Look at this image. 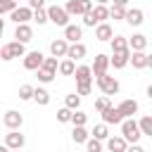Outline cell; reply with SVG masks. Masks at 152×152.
I'll use <instances>...</instances> for the list:
<instances>
[{"label": "cell", "instance_id": "cb8c5ba5", "mask_svg": "<svg viewBox=\"0 0 152 152\" xmlns=\"http://www.w3.org/2000/svg\"><path fill=\"white\" fill-rule=\"evenodd\" d=\"M90 14H93L95 24H102V21L109 19V7H107V5H95V7L90 10Z\"/></svg>", "mask_w": 152, "mask_h": 152}, {"label": "cell", "instance_id": "7dc6e473", "mask_svg": "<svg viewBox=\"0 0 152 152\" xmlns=\"http://www.w3.org/2000/svg\"><path fill=\"white\" fill-rule=\"evenodd\" d=\"M0 31H5V19L0 17Z\"/></svg>", "mask_w": 152, "mask_h": 152}, {"label": "cell", "instance_id": "3957f363", "mask_svg": "<svg viewBox=\"0 0 152 152\" xmlns=\"http://www.w3.org/2000/svg\"><path fill=\"white\" fill-rule=\"evenodd\" d=\"M45 14H48V21H52L55 26H66L69 24V14L64 12V7H59V5H50L48 10H45Z\"/></svg>", "mask_w": 152, "mask_h": 152}, {"label": "cell", "instance_id": "8992f818", "mask_svg": "<svg viewBox=\"0 0 152 152\" xmlns=\"http://www.w3.org/2000/svg\"><path fill=\"white\" fill-rule=\"evenodd\" d=\"M43 59H45V55H43L40 50L26 52V55H24V69H26V71H36V69H40Z\"/></svg>", "mask_w": 152, "mask_h": 152}, {"label": "cell", "instance_id": "d590c367", "mask_svg": "<svg viewBox=\"0 0 152 152\" xmlns=\"http://www.w3.org/2000/svg\"><path fill=\"white\" fill-rule=\"evenodd\" d=\"M107 107H112V102H109V97H107V95H100V97L95 100V112H100V114H102V112H104Z\"/></svg>", "mask_w": 152, "mask_h": 152}, {"label": "cell", "instance_id": "2e32d148", "mask_svg": "<svg viewBox=\"0 0 152 152\" xmlns=\"http://www.w3.org/2000/svg\"><path fill=\"white\" fill-rule=\"evenodd\" d=\"M86 52H88V48H86L83 43H69V48H66V59H71V62L83 59Z\"/></svg>", "mask_w": 152, "mask_h": 152}, {"label": "cell", "instance_id": "83f0119b", "mask_svg": "<svg viewBox=\"0 0 152 152\" xmlns=\"http://www.w3.org/2000/svg\"><path fill=\"white\" fill-rule=\"evenodd\" d=\"M33 100H36L40 107H45V104H50V93H48L45 88H33Z\"/></svg>", "mask_w": 152, "mask_h": 152}, {"label": "cell", "instance_id": "52a82bcc", "mask_svg": "<svg viewBox=\"0 0 152 152\" xmlns=\"http://www.w3.org/2000/svg\"><path fill=\"white\" fill-rule=\"evenodd\" d=\"M2 124H5L10 131H19V128H21V124H24V114H21V112H17V109H10V112H5Z\"/></svg>", "mask_w": 152, "mask_h": 152}, {"label": "cell", "instance_id": "b9f144b4", "mask_svg": "<svg viewBox=\"0 0 152 152\" xmlns=\"http://www.w3.org/2000/svg\"><path fill=\"white\" fill-rule=\"evenodd\" d=\"M57 121H59V124H69V121H71V109L62 107V109L57 112Z\"/></svg>", "mask_w": 152, "mask_h": 152}, {"label": "cell", "instance_id": "7402d4cb", "mask_svg": "<svg viewBox=\"0 0 152 152\" xmlns=\"http://www.w3.org/2000/svg\"><path fill=\"white\" fill-rule=\"evenodd\" d=\"M66 48H69V43L64 38H57L50 43V55L52 57H66Z\"/></svg>", "mask_w": 152, "mask_h": 152}, {"label": "cell", "instance_id": "f35d334b", "mask_svg": "<svg viewBox=\"0 0 152 152\" xmlns=\"http://www.w3.org/2000/svg\"><path fill=\"white\" fill-rule=\"evenodd\" d=\"M38 26H43V24H48V14H45V10H33V17H31Z\"/></svg>", "mask_w": 152, "mask_h": 152}, {"label": "cell", "instance_id": "44dd1931", "mask_svg": "<svg viewBox=\"0 0 152 152\" xmlns=\"http://www.w3.org/2000/svg\"><path fill=\"white\" fill-rule=\"evenodd\" d=\"M74 78H76V83H86V81H93V71H90V66L88 64H78L76 69H74V74H71Z\"/></svg>", "mask_w": 152, "mask_h": 152}, {"label": "cell", "instance_id": "c3c4849f", "mask_svg": "<svg viewBox=\"0 0 152 152\" xmlns=\"http://www.w3.org/2000/svg\"><path fill=\"white\" fill-rule=\"evenodd\" d=\"M107 2H112V0H97V5H107Z\"/></svg>", "mask_w": 152, "mask_h": 152}, {"label": "cell", "instance_id": "8fae6325", "mask_svg": "<svg viewBox=\"0 0 152 152\" xmlns=\"http://www.w3.org/2000/svg\"><path fill=\"white\" fill-rule=\"evenodd\" d=\"M81 38H83V26H78V24L64 26V40L66 43H81Z\"/></svg>", "mask_w": 152, "mask_h": 152}, {"label": "cell", "instance_id": "bcb514c9", "mask_svg": "<svg viewBox=\"0 0 152 152\" xmlns=\"http://www.w3.org/2000/svg\"><path fill=\"white\" fill-rule=\"evenodd\" d=\"M114 5H119V7H128V0H112Z\"/></svg>", "mask_w": 152, "mask_h": 152}, {"label": "cell", "instance_id": "f1b7e54d", "mask_svg": "<svg viewBox=\"0 0 152 152\" xmlns=\"http://www.w3.org/2000/svg\"><path fill=\"white\" fill-rule=\"evenodd\" d=\"M74 69H76V62H71V59H62V62L57 64V71H59L62 76H71Z\"/></svg>", "mask_w": 152, "mask_h": 152}, {"label": "cell", "instance_id": "5bb4252c", "mask_svg": "<svg viewBox=\"0 0 152 152\" xmlns=\"http://www.w3.org/2000/svg\"><path fill=\"white\" fill-rule=\"evenodd\" d=\"M107 69H109V57L107 55H95V62H93V66H90V71L95 74V78L97 76H102V74H107Z\"/></svg>", "mask_w": 152, "mask_h": 152}, {"label": "cell", "instance_id": "4fadbf2b", "mask_svg": "<svg viewBox=\"0 0 152 152\" xmlns=\"http://www.w3.org/2000/svg\"><path fill=\"white\" fill-rule=\"evenodd\" d=\"M126 40H128V50L131 52H145V48H147V36H142V33H133Z\"/></svg>", "mask_w": 152, "mask_h": 152}, {"label": "cell", "instance_id": "d4e9b609", "mask_svg": "<svg viewBox=\"0 0 152 152\" xmlns=\"http://www.w3.org/2000/svg\"><path fill=\"white\" fill-rule=\"evenodd\" d=\"M138 124V131H140V135H147V138H152V116L150 114H145L140 121H135Z\"/></svg>", "mask_w": 152, "mask_h": 152}, {"label": "cell", "instance_id": "f6af8a7d", "mask_svg": "<svg viewBox=\"0 0 152 152\" xmlns=\"http://www.w3.org/2000/svg\"><path fill=\"white\" fill-rule=\"evenodd\" d=\"M124 152H145V147L135 142V145H126V150H124Z\"/></svg>", "mask_w": 152, "mask_h": 152}, {"label": "cell", "instance_id": "60d3db41", "mask_svg": "<svg viewBox=\"0 0 152 152\" xmlns=\"http://www.w3.org/2000/svg\"><path fill=\"white\" fill-rule=\"evenodd\" d=\"M14 7H19V5L12 2V0H0V17H2V14H10Z\"/></svg>", "mask_w": 152, "mask_h": 152}, {"label": "cell", "instance_id": "d6986e66", "mask_svg": "<svg viewBox=\"0 0 152 152\" xmlns=\"http://www.w3.org/2000/svg\"><path fill=\"white\" fill-rule=\"evenodd\" d=\"M128 57H131V50L112 52V57H109V66H114V69H124V66L128 64Z\"/></svg>", "mask_w": 152, "mask_h": 152}, {"label": "cell", "instance_id": "ab89813d", "mask_svg": "<svg viewBox=\"0 0 152 152\" xmlns=\"http://www.w3.org/2000/svg\"><path fill=\"white\" fill-rule=\"evenodd\" d=\"M90 90H93V81L76 83V95H90Z\"/></svg>", "mask_w": 152, "mask_h": 152}, {"label": "cell", "instance_id": "277c9868", "mask_svg": "<svg viewBox=\"0 0 152 152\" xmlns=\"http://www.w3.org/2000/svg\"><path fill=\"white\" fill-rule=\"evenodd\" d=\"M95 81H97V88H100L107 97H109V95H116V93H119V88H121V86H119V81H116L114 76H107V74L97 76Z\"/></svg>", "mask_w": 152, "mask_h": 152}, {"label": "cell", "instance_id": "ba28073f", "mask_svg": "<svg viewBox=\"0 0 152 152\" xmlns=\"http://www.w3.org/2000/svg\"><path fill=\"white\" fill-rule=\"evenodd\" d=\"M24 145H26L24 133H19V131H10V133L5 135V147H7V150H21Z\"/></svg>", "mask_w": 152, "mask_h": 152}, {"label": "cell", "instance_id": "7c38bea8", "mask_svg": "<svg viewBox=\"0 0 152 152\" xmlns=\"http://www.w3.org/2000/svg\"><path fill=\"white\" fill-rule=\"evenodd\" d=\"M31 38H33V28H31L28 24H17V28H14V40L21 43V45H26Z\"/></svg>", "mask_w": 152, "mask_h": 152}, {"label": "cell", "instance_id": "e575fe53", "mask_svg": "<svg viewBox=\"0 0 152 152\" xmlns=\"http://www.w3.org/2000/svg\"><path fill=\"white\" fill-rule=\"evenodd\" d=\"M36 76H38V81H40V83H52L57 74H52V71H45V69H36Z\"/></svg>", "mask_w": 152, "mask_h": 152}, {"label": "cell", "instance_id": "6da1fadb", "mask_svg": "<svg viewBox=\"0 0 152 152\" xmlns=\"http://www.w3.org/2000/svg\"><path fill=\"white\" fill-rule=\"evenodd\" d=\"M24 55H26V48H24L21 43H17V40L0 45V59H2V62H12V59L24 57Z\"/></svg>", "mask_w": 152, "mask_h": 152}, {"label": "cell", "instance_id": "9c48e42d", "mask_svg": "<svg viewBox=\"0 0 152 152\" xmlns=\"http://www.w3.org/2000/svg\"><path fill=\"white\" fill-rule=\"evenodd\" d=\"M128 64H133V69H147V66H152V57L147 52H131Z\"/></svg>", "mask_w": 152, "mask_h": 152}, {"label": "cell", "instance_id": "816d5d0a", "mask_svg": "<svg viewBox=\"0 0 152 152\" xmlns=\"http://www.w3.org/2000/svg\"><path fill=\"white\" fill-rule=\"evenodd\" d=\"M12 2H17V5H19V0H12Z\"/></svg>", "mask_w": 152, "mask_h": 152}, {"label": "cell", "instance_id": "4316f807", "mask_svg": "<svg viewBox=\"0 0 152 152\" xmlns=\"http://www.w3.org/2000/svg\"><path fill=\"white\" fill-rule=\"evenodd\" d=\"M112 52H124V50H128V40H126V36H112Z\"/></svg>", "mask_w": 152, "mask_h": 152}, {"label": "cell", "instance_id": "836d02e7", "mask_svg": "<svg viewBox=\"0 0 152 152\" xmlns=\"http://www.w3.org/2000/svg\"><path fill=\"white\" fill-rule=\"evenodd\" d=\"M57 57H45L43 59V64H40V69H45V71H52V74H57Z\"/></svg>", "mask_w": 152, "mask_h": 152}, {"label": "cell", "instance_id": "f5cc1de1", "mask_svg": "<svg viewBox=\"0 0 152 152\" xmlns=\"http://www.w3.org/2000/svg\"><path fill=\"white\" fill-rule=\"evenodd\" d=\"M0 36H2V31H0Z\"/></svg>", "mask_w": 152, "mask_h": 152}, {"label": "cell", "instance_id": "d6a6232c", "mask_svg": "<svg viewBox=\"0 0 152 152\" xmlns=\"http://www.w3.org/2000/svg\"><path fill=\"white\" fill-rule=\"evenodd\" d=\"M19 100H24V102L33 100V86H28V83L19 86Z\"/></svg>", "mask_w": 152, "mask_h": 152}, {"label": "cell", "instance_id": "ee69618b", "mask_svg": "<svg viewBox=\"0 0 152 152\" xmlns=\"http://www.w3.org/2000/svg\"><path fill=\"white\" fill-rule=\"evenodd\" d=\"M83 26H93V28H95V26H97V24H95V19H93V14H90V12H86V14H83Z\"/></svg>", "mask_w": 152, "mask_h": 152}, {"label": "cell", "instance_id": "e0dca14e", "mask_svg": "<svg viewBox=\"0 0 152 152\" xmlns=\"http://www.w3.org/2000/svg\"><path fill=\"white\" fill-rule=\"evenodd\" d=\"M124 21H126V24H131V26H140V24L145 21V12H142L140 7L126 10V17H124Z\"/></svg>", "mask_w": 152, "mask_h": 152}, {"label": "cell", "instance_id": "9a60e30c", "mask_svg": "<svg viewBox=\"0 0 152 152\" xmlns=\"http://www.w3.org/2000/svg\"><path fill=\"white\" fill-rule=\"evenodd\" d=\"M119 114H121V119H133V114H138V109H140V104L135 102V100H124L119 107Z\"/></svg>", "mask_w": 152, "mask_h": 152}, {"label": "cell", "instance_id": "1f68e13d", "mask_svg": "<svg viewBox=\"0 0 152 152\" xmlns=\"http://www.w3.org/2000/svg\"><path fill=\"white\" fill-rule=\"evenodd\" d=\"M90 138H95V140H100V142H102V140H107V138H109V131H107V126H104V124H97V126L93 128Z\"/></svg>", "mask_w": 152, "mask_h": 152}, {"label": "cell", "instance_id": "ffe728a7", "mask_svg": "<svg viewBox=\"0 0 152 152\" xmlns=\"http://www.w3.org/2000/svg\"><path fill=\"white\" fill-rule=\"evenodd\" d=\"M112 36H114V28H112L107 21H102V24L95 26V38H97V40L107 43V40H112Z\"/></svg>", "mask_w": 152, "mask_h": 152}, {"label": "cell", "instance_id": "8d00e7d4", "mask_svg": "<svg viewBox=\"0 0 152 152\" xmlns=\"http://www.w3.org/2000/svg\"><path fill=\"white\" fill-rule=\"evenodd\" d=\"M83 145H86V152H102V142L95 138H88Z\"/></svg>", "mask_w": 152, "mask_h": 152}, {"label": "cell", "instance_id": "5b68a950", "mask_svg": "<svg viewBox=\"0 0 152 152\" xmlns=\"http://www.w3.org/2000/svg\"><path fill=\"white\" fill-rule=\"evenodd\" d=\"M90 10H93V2H90V0H69V2L64 5V12H66L69 17H74V14H76V17H78V14L83 17V14L90 12Z\"/></svg>", "mask_w": 152, "mask_h": 152}, {"label": "cell", "instance_id": "74e56055", "mask_svg": "<svg viewBox=\"0 0 152 152\" xmlns=\"http://www.w3.org/2000/svg\"><path fill=\"white\" fill-rule=\"evenodd\" d=\"M109 17H112V19H124V17H126V7L112 5V7H109Z\"/></svg>", "mask_w": 152, "mask_h": 152}, {"label": "cell", "instance_id": "ac0fdd59", "mask_svg": "<svg viewBox=\"0 0 152 152\" xmlns=\"http://www.w3.org/2000/svg\"><path fill=\"white\" fill-rule=\"evenodd\" d=\"M121 121H124V119H121V114H119L116 107H107V109L102 112V124H104V126H112V124L119 126Z\"/></svg>", "mask_w": 152, "mask_h": 152}, {"label": "cell", "instance_id": "f546056e", "mask_svg": "<svg viewBox=\"0 0 152 152\" xmlns=\"http://www.w3.org/2000/svg\"><path fill=\"white\" fill-rule=\"evenodd\" d=\"M64 107H66V109H71V112H74V109H78V107H81V95L69 93V95L64 97Z\"/></svg>", "mask_w": 152, "mask_h": 152}, {"label": "cell", "instance_id": "603a6c76", "mask_svg": "<svg viewBox=\"0 0 152 152\" xmlns=\"http://www.w3.org/2000/svg\"><path fill=\"white\" fill-rule=\"evenodd\" d=\"M104 142H107V150H109V152H124V150H126V145H128L121 135H109Z\"/></svg>", "mask_w": 152, "mask_h": 152}, {"label": "cell", "instance_id": "4dcf8cb0", "mask_svg": "<svg viewBox=\"0 0 152 152\" xmlns=\"http://www.w3.org/2000/svg\"><path fill=\"white\" fill-rule=\"evenodd\" d=\"M69 124H74V126H86L88 124V114L86 112H81V109H74L71 112V121Z\"/></svg>", "mask_w": 152, "mask_h": 152}, {"label": "cell", "instance_id": "f907efd6", "mask_svg": "<svg viewBox=\"0 0 152 152\" xmlns=\"http://www.w3.org/2000/svg\"><path fill=\"white\" fill-rule=\"evenodd\" d=\"M10 152H21V150H10Z\"/></svg>", "mask_w": 152, "mask_h": 152}, {"label": "cell", "instance_id": "681fc988", "mask_svg": "<svg viewBox=\"0 0 152 152\" xmlns=\"http://www.w3.org/2000/svg\"><path fill=\"white\" fill-rule=\"evenodd\" d=\"M0 152H10V150H7V147H5V145H0Z\"/></svg>", "mask_w": 152, "mask_h": 152}, {"label": "cell", "instance_id": "484cf974", "mask_svg": "<svg viewBox=\"0 0 152 152\" xmlns=\"http://www.w3.org/2000/svg\"><path fill=\"white\" fill-rule=\"evenodd\" d=\"M88 138H90V133L86 131V126H74V131H71V140H74L76 145H83Z\"/></svg>", "mask_w": 152, "mask_h": 152}, {"label": "cell", "instance_id": "7a4b0ae2", "mask_svg": "<svg viewBox=\"0 0 152 152\" xmlns=\"http://www.w3.org/2000/svg\"><path fill=\"white\" fill-rule=\"evenodd\" d=\"M119 126H121V138H124L128 145H135V142L140 140V131H138L135 119H124Z\"/></svg>", "mask_w": 152, "mask_h": 152}, {"label": "cell", "instance_id": "7bdbcfd3", "mask_svg": "<svg viewBox=\"0 0 152 152\" xmlns=\"http://www.w3.org/2000/svg\"><path fill=\"white\" fill-rule=\"evenodd\" d=\"M28 10H45V0H28Z\"/></svg>", "mask_w": 152, "mask_h": 152}, {"label": "cell", "instance_id": "30bf717a", "mask_svg": "<svg viewBox=\"0 0 152 152\" xmlns=\"http://www.w3.org/2000/svg\"><path fill=\"white\" fill-rule=\"evenodd\" d=\"M31 17H33V10H28V7H14V10L10 12V19H12L14 24H28Z\"/></svg>", "mask_w": 152, "mask_h": 152}]
</instances>
